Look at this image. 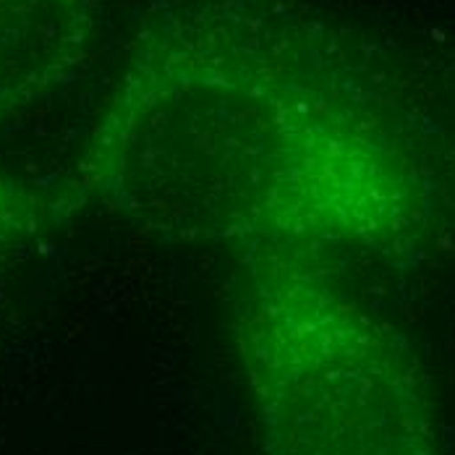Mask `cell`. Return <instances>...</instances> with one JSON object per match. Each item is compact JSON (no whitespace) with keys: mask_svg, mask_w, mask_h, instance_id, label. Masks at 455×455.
Listing matches in <instances>:
<instances>
[{"mask_svg":"<svg viewBox=\"0 0 455 455\" xmlns=\"http://www.w3.org/2000/svg\"><path fill=\"white\" fill-rule=\"evenodd\" d=\"M92 32V0H0V121L68 84Z\"/></svg>","mask_w":455,"mask_h":455,"instance_id":"cell-3","label":"cell"},{"mask_svg":"<svg viewBox=\"0 0 455 455\" xmlns=\"http://www.w3.org/2000/svg\"><path fill=\"white\" fill-rule=\"evenodd\" d=\"M45 223L43 199L0 171V283L35 246Z\"/></svg>","mask_w":455,"mask_h":455,"instance_id":"cell-4","label":"cell"},{"mask_svg":"<svg viewBox=\"0 0 455 455\" xmlns=\"http://www.w3.org/2000/svg\"><path fill=\"white\" fill-rule=\"evenodd\" d=\"M79 171L144 230L307 259L362 235L377 202L322 43L230 3L168 11L144 32Z\"/></svg>","mask_w":455,"mask_h":455,"instance_id":"cell-1","label":"cell"},{"mask_svg":"<svg viewBox=\"0 0 455 455\" xmlns=\"http://www.w3.org/2000/svg\"><path fill=\"white\" fill-rule=\"evenodd\" d=\"M233 315L259 455H377L371 335L317 259L246 249Z\"/></svg>","mask_w":455,"mask_h":455,"instance_id":"cell-2","label":"cell"}]
</instances>
